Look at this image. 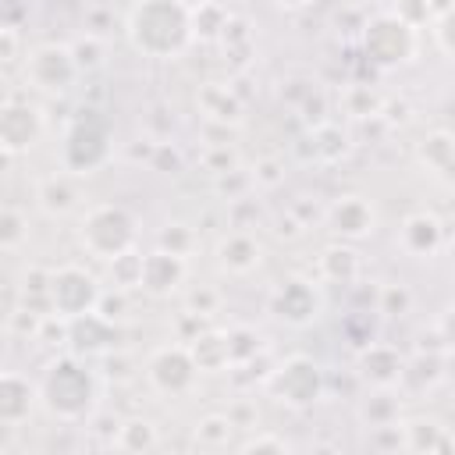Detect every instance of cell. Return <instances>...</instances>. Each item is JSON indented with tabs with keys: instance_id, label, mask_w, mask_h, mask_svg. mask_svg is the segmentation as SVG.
<instances>
[{
	"instance_id": "cell-16",
	"label": "cell",
	"mask_w": 455,
	"mask_h": 455,
	"mask_svg": "<svg viewBox=\"0 0 455 455\" xmlns=\"http://www.w3.org/2000/svg\"><path fill=\"white\" fill-rule=\"evenodd\" d=\"M355 370H359V377H363L370 387H398V384H402V373H405V355H402L395 345L366 341V345L359 348Z\"/></svg>"
},
{
	"instance_id": "cell-25",
	"label": "cell",
	"mask_w": 455,
	"mask_h": 455,
	"mask_svg": "<svg viewBox=\"0 0 455 455\" xmlns=\"http://www.w3.org/2000/svg\"><path fill=\"white\" fill-rule=\"evenodd\" d=\"M117 451H128V455H146L160 444V434H156V423L153 419H142V416H132V419H121L117 430H114V441H110Z\"/></svg>"
},
{
	"instance_id": "cell-7",
	"label": "cell",
	"mask_w": 455,
	"mask_h": 455,
	"mask_svg": "<svg viewBox=\"0 0 455 455\" xmlns=\"http://www.w3.org/2000/svg\"><path fill=\"white\" fill-rule=\"evenodd\" d=\"M110 156H114V146H110L107 124L92 110H85V117H75V124L64 132V142H60V164H64V171L85 178V174L100 171Z\"/></svg>"
},
{
	"instance_id": "cell-22",
	"label": "cell",
	"mask_w": 455,
	"mask_h": 455,
	"mask_svg": "<svg viewBox=\"0 0 455 455\" xmlns=\"http://www.w3.org/2000/svg\"><path fill=\"white\" fill-rule=\"evenodd\" d=\"M196 366L203 373H220V370H231L235 359H231V338L228 331H217V327H203L192 341H185Z\"/></svg>"
},
{
	"instance_id": "cell-24",
	"label": "cell",
	"mask_w": 455,
	"mask_h": 455,
	"mask_svg": "<svg viewBox=\"0 0 455 455\" xmlns=\"http://www.w3.org/2000/svg\"><path fill=\"white\" fill-rule=\"evenodd\" d=\"M199 110L206 114V121H217V124H231L238 128L242 124V100L231 85H220V82H206L196 96Z\"/></svg>"
},
{
	"instance_id": "cell-40",
	"label": "cell",
	"mask_w": 455,
	"mask_h": 455,
	"mask_svg": "<svg viewBox=\"0 0 455 455\" xmlns=\"http://www.w3.org/2000/svg\"><path fill=\"white\" fill-rule=\"evenodd\" d=\"M391 11H395L402 21H409L412 28L434 21V4H430V0H395Z\"/></svg>"
},
{
	"instance_id": "cell-26",
	"label": "cell",
	"mask_w": 455,
	"mask_h": 455,
	"mask_svg": "<svg viewBox=\"0 0 455 455\" xmlns=\"http://www.w3.org/2000/svg\"><path fill=\"white\" fill-rule=\"evenodd\" d=\"M444 377V348H419L412 359H405V373H402V384H412V391H423V387H434L437 380Z\"/></svg>"
},
{
	"instance_id": "cell-20",
	"label": "cell",
	"mask_w": 455,
	"mask_h": 455,
	"mask_svg": "<svg viewBox=\"0 0 455 455\" xmlns=\"http://www.w3.org/2000/svg\"><path fill=\"white\" fill-rule=\"evenodd\" d=\"M402 427V448L405 451H455V434L434 419V416H409V419H398Z\"/></svg>"
},
{
	"instance_id": "cell-47",
	"label": "cell",
	"mask_w": 455,
	"mask_h": 455,
	"mask_svg": "<svg viewBox=\"0 0 455 455\" xmlns=\"http://www.w3.org/2000/svg\"><path fill=\"white\" fill-rule=\"evenodd\" d=\"M149 167H171V171H178L181 167V160H178V149L174 146H167V142H156L153 146V156H149Z\"/></svg>"
},
{
	"instance_id": "cell-45",
	"label": "cell",
	"mask_w": 455,
	"mask_h": 455,
	"mask_svg": "<svg viewBox=\"0 0 455 455\" xmlns=\"http://www.w3.org/2000/svg\"><path fill=\"white\" fill-rule=\"evenodd\" d=\"M245 455H252V451H277V455H284V451H291V444L284 441V437H277V434H256V437H249V441H242L238 444Z\"/></svg>"
},
{
	"instance_id": "cell-8",
	"label": "cell",
	"mask_w": 455,
	"mask_h": 455,
	"mask_svg": "<svg viewBox=\"0 0 455 455\" xmlns=\"http://www.w3.org/2000/svg\"><path fill=\"white\" fill-rule=\"evenodd\" d=\"M100 299H103V284L85 267L64 263L57 270H50V302H53V313L57 316L75 320V316L96 313Z\"/></svg>"
},
{
	"instance_id": "cell-4",
	"label": "cell",
	"mask_w": 455,
	"mask_h": 455,
	"mask_svg": "<svg viewBox=\"0 0 455 455\" xmlns=\"http://www.w3.org/2000/svg\"><path fill=\"white\" fill-rule=\"evenodd\" d=\"M359 43H363V53L373 68L398 71V68L412 64L419 53V28L402 21L395 11H380L363 25Z\"/></svg>"
},
{
	"instance_id": "cell-42",
	"label": "cell",
	"mask_w": 455,
	"mask_h": 455,
	"mask_svg": "<svg viewBox=\"0 0 455 455\" xmlns=\"http://www.w3.org/2000/svg\"><path fill=\"white\" fill-rule=\"evenodd\" d=\"M281 181H284V164H281V160L267 156V160H259V164L252 167V185H259V188H277Z\"/></svg>"
},
{
	"instance_id": "cell-41",
	"label": "cell",
	"mask_w": 455,
	"mask_h": 455,
	"mask_svg": "<svg viewBox=\"0 0 455 455\" xmlns=\"http://www.w3.org/2000/svg\"><path fill=\"white\" fill-rule=\"evenodd\" d=\"M71 50H75V60H78L82 71H96L103 64V43H100V36H82L78 43H71Z\"/></svg>"
},
{
	"instance_id": "cell-49",
	"label": "cell",
	"mask_w": 455,
	"mask_h": 455,
	"mask_svg": "<svg viewBox=\"0 0 455 455\" xmlns=\"http://www.w3.org/2000/svg\"><path fill=\"white\" fill-rule=\"evenodd\" d=\"M277 11H302V7H309L313 0H270Z\"/></svg>"
},
{
	"instance_id": "cell-9",
	"label": "cell",
	"mask_w": 455,
	"mask_h": 455,
	"mask_svg": "<svg viewBox=\"0 0 455 455\" xmlns=\"http://www.w3.org/2000/svg\"><path fill=\"white\" fill-rule=\"evenodd\" d=\"M43 132H46L43 110L36 103H28L25 96L7 92L4 103H0V149H4V160L25 156L28 149H36Z\"/></svg>"
},
{
	"instance_id": "cell-10",
	"label": "cell",
	"mask_w": 455,
	"mask_h": 455,
	"mask_svg": "<svg viewBox=\"0 0 455 455\" xmlns=\"http://www.w3.org/2000/svg\"><path fill=\"white\" fill-rule=\"evenodd\" d=\"M199 373H203V370L196 366V359H192V352H188L185 341L164 345V348H156V352L146 359V380H149V387H153L156 395H167V398L188 395V391L196 387Z\"/></svg>"
},
{
	"instance_id": "cell-15",
	"label": "cell",
	"mask_w": 455,
	"mask_h": 455,
	"mask_svg": "<svg viewBox=\"0 0 455 455\" xmlns=\"http://www.w3.org/2000/svg\"><path fill=\"white\" fill-rule=\"evenodd\" d=\"M398 249L405 252V256H412V259H430V256H437L441 249H444V224L434 217V213H427V210H419V213H409L402 224H398Z\"/></svg>"
},
{
	"instance_id": "cell-28",
	"label": "cell",
	"mask_w": 455,
	"mask_h": 455,
	"mask_svg": "<svg viewBox=\"0 0 455 455\" xmlns=\"http://www.w3.org/2000/svg\"><path fill=\"white\" fill-rule=\"evenodd\" d=\"M142 259H146V252H139V249H128V252L107 259V281H110V288H117V291L142 288Z\"/></svg>"
},
{
	"instance_id": "cell-33",
	"label": "cell",
	"mask_w": 455,
	"mask_h": 455,
	"mask_svg": "<svg viewBox=\"0 0 455 455\" xmlns=\"http://www.w3.org/2000/svg\"><path fill=\"white\" fill-rule=\"evenodd\" d=\"M228 338H231V359H235V366H249L263 352V338L252 327H231Z\"/></svg>"
},
{
	"instance_id": "cell-14",
	"label": "cell",
	"mask_w": 455,
	"mask_h": 455,
	"mask_svg": "<svg viewBox=\"0 0 455 455\" xmlns=\"http://www.w3.org/2000/svg\"><path fill=\"white\" fill-rule=\"evenodd\" d=\"M36 405H43L39 402V384H32L18 370H4L0 373V427L4 430L21 427L32 416Z\"/></svg>"
},
{
	"instance_id": "cell-34",
	"label": "cell",
	"mask_w": 455,
	"mask_h": 455,
	"mask_svg": "<svg viewBox=\"0 0 455 455\" xmlns=\"http://www.w3.org/2000/svg\"><path fill=\"white\" fill-rule=\"evenodd\" d=\"M156 245H160V249H167V252L188 256V252H192V245H196V231H192L188 224H181V220H171V224H164V231H160Z\"/></svg>"
},
{
	"instance_id": "cell-1",
	"label": "cell",
	"mask_w": 455,
	"mask_h": 455,
	"mask_svg": "<svg viewBox=\"0 0 455 455\" xmlns=\"http://www.w3.org/2000/svg\"><path fill=\"white\" fill-rule=\"evenodd\" d=\"M124 36L135 53L153 60H174L196 39L188 0H135L124 18Z\"/></svg>"
},
{
	"instance_id": "cell-12",
	"label": "cell",
	"mask_w": 455,
	"mask_h": 455,
	"mask_svg": "<svg viewBox=\"0 0 455 455\" xmlns=\"http://www.w3.org/2000/svg\"><path fill=\"white\" fill-rule=\"evenodd\" d=\"M327 228L338 242H363L377 231V210L366 196L359 192H348V196H338L331 206H327Z\"/></svg>"
},
{
	"instance_id": "cell-37",
	"label": "cell",
	"mask_w": 455,
	"mask_h": 455,
	"mask_svg": "<svg viewBox=\"0 0 455 455\" xmlns=\"http://www.w3.org/2000/svg\"><path fill=\"white\" fill-rule=\"evenodd\" d=\"M203 171H210L213 178L238 171V156H235V149H231V146H206V153H203Z\"/></svg>"
},
{
	"instance_id": "cell-31",
	"label": "cell",
	"mask_w": 455,
	"mask_h": 455,
	"mask_svg": "<svg viewBox=\"0 0 455 455\" xmlns=\"http://www.w3.org/2000/svg\"><path fill=\"white\" fill-rule=\"evenodd\" d=\"M231 434H235V419L228 412H210L196 423V441L203 448H228Z\"/></svg>"
},
{
	"instance_id": "cell-38",
	"label": "cell",
	"mask_w": 455,
	"mask_h": 455,
	"mask_svg": "<svg viewBox=\"0 0 455 455\" xmlns=\"http://www.w3.org/2000/svg\"><path fill=\"white\" fill-rule=\"evenodd\" d=\"M185 309L188 313H199V316H213L220 309V291L210 288V284H199V288L185 291Z\"/></svg>"
},
{
	"instance_id": "cell-11",
	"label": "cell",
	"mask_w": 455,
	"mask_h": 455,
	"mask_svg": "<svg viewBox=\"0 0 455 455\" xmlns=\"http://www.w3.org/2000/svg\"><path fill=\"white\" fill-rule=\"evenodd\" d=\"M270 313L288 323V327H306L313 323L320 313H323V295H320V284L309 281V277H284L274 291H270Z\"/></svg>"
},
{
	"instance_id": "cell-27",
	"label": "cell",
	"mask_w": 455,
	"mask_h": 455,
	"mask_svg": "<svg viewBox=\"0 0 455 455\" xmlns=\"http://www.w3.org/2000/svg\"><path fill=\"white\" fill-rule=\"evenodd\" d=\"M228 21H231V14H228V7H224L220 0H199V4L192 7V32H196V39H203V43L220 39L224 28H228Z\"/></svg>"
},
{
	"instance_id": "cell-2",
	"label": "cell",
	"mask_w": 455,
	"mask_h": 455,
	"mask_svg": "<svg viewBox=\"0 0 455 455\" xmlns=\"http://www.w3.org/2000/svg\"><path fill=\"white\" fill-rule=\"evenodd\" d=\"M100 398V377L78 359V355H60L53 359L43 377H39V402L50 416L64 423L89 419Z\"/></svg>"
},
{
	"instance_id": "cell-29",
	"label": "cell",
	"mask_w": 455,
	"mask_h": 455,
	"mask_svg": "<svg viewBox=\"0 0 455 455\" xmlns=\"http://www.w3.org/2000/svg\"><path fill=\"white\" fill-rule=\"evenodd\" d=\"M395 387H373V395L363 402L359 416L370 423V427H387V423H398V398L391 395Z\"/></svg>"
},
{
	"instance_id": "cell-19",
	"label": "cell",
	"mask_w": 455,
	"mask_h": 455,
	"mask_svg": "<svg viewBox=\"0 0 455 455\" xmlns=\"http://www.w3.org/2000/svg\"><path fill=\"white\" fill-rule=\"evenodd\" d=\"M68 345L75 355H96V352H110L117 345V327L114 320H107L100 309L68 320Z\"/></svg>"
},
{
	"instance_id": "cell-32",
	"label": "cell",
	"mask_w": 455,
	"mask_h": 455,
	"mask_svg": "<svg viewBox=\"0 0 455 455\" xmlns=\"http://www.w3.org/2000/svg\"><path fill=\"white\" fill-rule=\"evenodd\" d=\"M25 238H28V220H25V213L14 210V206H7V210L0 213V249L11 256V252H18V249L25 245Z\"/></svg>"
},
{
	"instance_id": "cell-3",
	"label": "cell",
	"mask_w": 455,
	"mask_h": 455,
	"mask_svg": "<svg viewBox=\"0 0 455 455\" xmlns=\"http://www.w3.org/2000/svg\"><path fill=\"white\" fill-rule=\"evenodd\" d=\"M135 242H139V217L121 203H96L78 217V245L100 263L135 249Z\"/></svg>"
},
{
	"instance_id": "cell-17",
	"label": "cell",
	"mask_w": 455,
	"mask_h": 455,
	"mask_svg": "<svg viewBox=\"0 0 455 455\" xmlns=\"http://www.w3.org/2000/svg\"><path fill=\"white\" fill-rule=\"evenodd\" d=\"M36 206H39L46 217H53V220L71 217V213L82 206V181H78V174H71V171H53V174L39 178V181H36Z\"/></svg>"
},
{
	"instance_id": "cell-43",
	"label": "cell",
	"mask_w": 455,
	"mask_h": 455,
	"mask_svg": "<svg viewBox=\"0 0 455 455\" xmlns=\"http://www.w3.org/2000/svg\"><path fill=\"white\" fill-rule=\"evenodd\" d=\"M32 0H0V28H21L28 21Z\"/></svg>"
},
{
	"instance_id": "cell-39",
	"label": "cell",
	"mask_w": 455,
	"mask_h": 455,
	"mask_svg": "<svg viewBox=\"0 0 455 455\" xmlns=\"http://www.w3.org/2000/svg\"><path fill=\"white\" fill-rule=\"evenodd\" d=\"M409 302H412V295H409L405 284H384L380 295H377V309H380L384 316H398V313H405Z\"/></svg>"
},
{
	"instance_id": "cell-46",
	"label": "cell",
	"mask_w": 455,
	"mask_h": 455,
	"mask_svg": "<svg viewBox=\"0 0 455 455\" xmlns=\"http://www.w3.org/2000/svg\"><path fill=\"white\" fill-rule=\"evenodd\" d=\"M437 338H441L444 352H455V302L437 316Z\"/></svg>"
},
{
	"instance_id": "cell-30",
	"label": "cell",
	"mask_w": 455,
	"mask_h": 455,
	"mask_svg": "<svg viewBox=\"0 0 455 455\" xmlns=\"http://www.w3.org/2000/svg\"><path fill=\"white\" fill-rule=\"evenodd\" d=\"M345 149H348V135L338 128V124H316L313 128V156L316 160H323V164H334V160H341L345 156Z\"/></svg>"
},
{
	"instance_id": "cell-35",
	"label": "cell",
	"mask_w": 455,
	"mask_h": 455,
	"mask_svg": "<svg viewBox=\"0 0 455 455\" xmlns=\"http://www.w3.org/2000/svg\"><path fill=\"white\" fill-rule=\"evenodd\" d=\"M345 107H348V114H355V117H380L384 100H380L377 92H370L366 85H355V89H348Z\"/></svg>"
},
{
	"instance_id": "cell-23",
	"label": "cell",
	"mask_w": 455,
	"mask_h": 455,
	"mask_svg": "<svg viewBox=\"0 0 455 455\" xmlns=\"http://www.w3.org/2000/svg\"><path fill=\"white\" fill-rule=\"evenodd\" d=\"M359 277V252L352 242H331L316 256V281L323 284H355Z\"/></svg>"
},
{
	"instance_id": "cell-21",
	"label": "cell",
	"mask_w": 455,
	"mask_h": 455,
	"mask_svg": "<svg viewBox=\"0 0 455 455\" xmlns=\"http://www.w3.org/2000/svg\"><path fill=\"white\" fill-rule=\"evenodd\" d=\"M416 160L441 181L455 185V135L451 132H427L416 142Z\"/></svg>"
},
{
	"instance_id": "cell-48",
	"label": "cell",
	"mask_w": 455,
	"mask_h": 455,
	"mask_svg": "<svg viewBox=\"0 0 455 455\" xmlns=\"http://www.w3.org/2000/svg\"><path fill=\"white\" fill-rule=\"evenodd\" d=\"M124 295H128V291H117V288H114V291H103V299H100L96 309H100L107 320H117V316L124 313Z\"/></svg>"
},
{
	"instance_id": "cell-44",
	"label": "cell",
	"mask_w": 455,
	"mask_h": 455,
	"mask_svg": "<svg viewBox=\"0 0 455 455\" xmlns=\"http://www.w3.org/2000/svg\"><path fill=\"white\" fill-rule=\"evenodd\" d=\"M21 53V28H0V64L4 71H11L18 64Z\"/></svg>"
},
{
	"instance_id": "cell-36",
	"label": "cell",
	"mask_w": 455,
	"mask_h": 455,
	"mask_svg": "<svg viewBox=\"0 0 455 455\" xmlns=\"http://www.w3.org/2000/svg\"><path fill=\"white\" fill-rule=\"evenodd\" d=\"M434 43L444 57L455 60V4H448L437 18H434Z\"/></svg>"
},
{
	"instance_id": "cell-13",
	"label": "cell",
	"mask_w": 455,
	"mask_h": 455,
	"mask_svg": "<svg viewBox=\"0 0 455 455\" xmlns=\"http://www.w3.org/2000/svg\"><path fill=\"white\" fill-rule=\"evenodd\" d=\"M188 277V256H178V252H167V249H153L146 252L142 259V288L149 299H171L181 291Z\"/></svg>"
},
{
	"instance_id": "cell-18",
	"label": "cell",
	"mask_w": 455,
	"mask_h": 455,
	"mask_svg": "<svg viewBox=\"0 0 455 455\" xmlns=\"http://www.w3.org/2000/svg\"><path fill=\"white\" fill-rule=\"evenodd\" d=\"M213 259H217V267H220L224 274L245 277V274L259 270V263H263V242H259L252 231H242V228H238V231H228V235L217 242Z\"/></svg>"
},
{
	"instance_id": "cell-5",
	"label": "cell",
	"mask_w": 455,
	"mask_h": 455,
	"mask_svg": "<svg viewBox=\"0 0 455 455\" xmlns=\"http://www.w3.org/2000/svg\"><path fill=\"white\" fill-rule=\"evenodd\" d=\"M82 68L75 60V50L68 43H39L25 50L21 60V78L28 89L46 92V96H64L78 82Z\"/></svg>"
},
{
	"instance_id": "cell-6",
	"label": "cell",
	"mask_w": 455,
	"mask_h": 455,
	"mask_svg": "<svg viewBox=\"0 0 455 455\" xmlns=\"http://www.w3.org/2000/svg\"><path fill=\"white\" fill-rule=\"evenodd\" d=\"M267 387H270V395L281 405H288V409H309V405H316L323 398L327 380H323V370H320V363L313 355L295 352V355L281 359L270 370Z\"/></svg>"
}]
</instances>
